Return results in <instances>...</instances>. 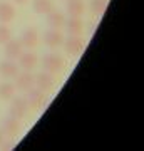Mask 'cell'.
Instances as JSON below:
<instances>
[{
	"label": "cell",
	"instance_id": "10",
	"mask_svg": "<svg viewBox=\"0 0 144 151\" xmlns=\"http://www.w3.org/2000/svg\"><path fill=\"white\" fill-rule=\"evenodd\" d=\"M20 42L24 45V49H34L39 44V32L35 27H27L20 35Z\"/></svg>",
	"mask_w": 144,
	"mask_h": 151
},
{
	"label": "cell",
	"instance_id": "5",
	"mask_svg": "<svg viewBox=\"0 0 144 151\" xmlns=\"http://www.w3.org/2000/svg\"><path fill=\"white\" fill-rule=\"evenodd\" d=\"M0 131L4 133V136L7 138H14V136L20 131V119L14 118V116H7L0 121Z\"/></svg>",
	"mask_w": 144,
	"mask_h": 151
},
{
	"label": "cell",
	"instance_id": "1",
	"mask_svg": "<svg viewBox=\"0 0 144 151\" xmlns=\"http://www.w3.org/2000/svg\"><path fill=\"white\" fill-rule=\"evenodd\" d=\"M64 57L57 52H49L42 57L40 60V65H42V69L45 72H50L52 76L55 74H60L62 70H64Z\"/></svg>",
	"mask_w": 144,
	"mask_h": 151
},
{
	"label": "cell",
	"instance_id": "17",
	"mask_svg": "<svg viewBox=\"0 0 144 151\" xmlns=\"http://www.w3.org/2000/svg\"><path fill=\"white\" fill-rule=\"evenodd\" d=\"M32 9L39 15H47L49 12L54 10V2L52 0H34Z\"/></svg>",
	"mask_w": 144,
	"mask_h": 151
},
{
	"label": "cell",
	"instance_id": "11",
	"mask_svg": "<svg viewBox=\"0 0 144 151\" xmlns=\"http://www.w3.org/2000/svg\"><path fill=\"white\" fill-rule=\"evenodd\" d=\"M5 45V59H12V60H17L19 55L24 52V45H22L20 39H10Z\"/></svg>",
	"mask_w": 144,
	"mask_h": 151
},
{
	"label": "cell",
	"instance_id": "9",
	"mask_svg": "<svg viewBox=\"0 0 144 151\" xmlns=\"http://www.w3.org/2000/svg\"><path fill=\"white\" fill-rule=\"evenodd\" d=\"M19 72H20V67L17 64V60L5 59L0 62V76L4 79H14Z\"/></svg>",
	"mask_w": 144,
	"mask_h": 151
},
{
	"label": "cell",
	"instance_id": "13",
	"mask_svg": "<svg viewBox=\"0 0 144 151\" xmlns=\"http://www.w3.org/2000/svg\"><path fill=\"white\" fill-rule=\"evenodd\" d=\"M64 29L67 30L69 35H80L84 32V22L80 20V17H69V19H65Z\"/></svg>",
	"mask_w": 144,
	"mask_h": 151
},
{
	"label": "cell",
	"instance_id": "15",
	"mask_svg": "<svg viewBox=\"0 0 144 151\" xmlns=\"http://www.w3.org/2000/svg\"><path fill=\"white\" fill-rule=\"evenodd\" d=\"M47 24L50 29H64V24H65V15L62 12H57V10H52L47 14Z\"/></svg>",
	"mask_w": 144,
	"mask_h": 151
},
{
	"label": "cell",
	"instance_id": "19",
	"mask_svg": "<svg viewBox=\"0 0 144 151\" xmlns=\"http://www.w3.org/2000/svg\"><path fill=\"white\" fill-rule=\"evenodd\" d=\"M106 7H107V0H91V10L94 15L104 14Z\"/></svg>",
	"mask_w": 144,
	"mask_h": 151
},
{
	"label": "cell",
	"instance_id": "23",
	"mask_svg": "<svg viewBox=\"0 0 144 151\" xmlns=\"http://www.w3.org/2000/svg\"><path fill=\"white\" fill-rule=\"evenodd\" d=\"M4 138H5V136H4V133H2V131H0V143L4 141Z\"/></svg>",
	"mask_w": 144,
	"mask_h": 151
},
{
	"label": "cell",
	"instance_id": "6",
	"mask_svg": "<svg viewBox=\"0 0 144 151\" xmlns=\"http://www.w3.org/2000/svg\"><path fill=\"white\" fill-rule=\"evenodd\" d=\"M62 45L69 55H77L84 49V40L80 39V35H69V37H64Z\"/></svg>",
	"mask_w": 144,
	"mask_h": 151
},
{
	"label": "cell",
	"instance_id": "21",
	"mask_svg": "<svg viewBox=\"0 0 144 151\" xmlns=\"http://www.w3.org/2000/svg\"><path fill=\"white\" fill-rule=\"evenodd\" d=\"M12 146H14V138H9V139L4 138V141L0 143V148H2V150H10Z\"/></svg>",
	"mask_w": 144,
	"mask_h": 151
},
{
	"label": "cell",
	"instance_id": "14",
	"mask_svg": "<svg viewBox=\"0 0 144 151\" xmlns=\"http://www.w3.org/2000/svg\"><path fill=\"white\" fill-rule=\"evenodd\" d=\"M15 17V7L10 2H0V24H9Z\"/></svg>",
	"mask_w": 144,
	"mask_h": 151
},
{
	"label": "cell",
	"instance_id": "12",
	"mask_svg": "<svg viewBox=\"0 0 144 151\" xmlns=\"http://www.w3.org/2000/svg\"><path fill=\"white\" fill-rule=\"evenodd\" d=\"M34 77H35V87L40 89V91L47 92L54 87V76L50 74V72L42 70V72H39V74L34 76Z\"/></svg>",
	"mask_w": 144,
	"mask_h": 151
},
{
	"label": "cell",
	"instance_id": "16",
	"mask_svg": "<svg viewBox=\"0 0 144 151\" xmlns=\"http://www.w3.org/2000/svg\"><path fill=\"white\" fill-rule=\"evenodd\" d=\"M85 7L82 0H67V5H65V12L69 17H80L84 14Z\"/></svg>",
	"mask_w": 144,
	"mask_h": 151
},
{
	"label": "cell",
	"instance_id": "20",
	"mask_svg": "<svg viewBox=\"0 0 144 151\" xmlns=\"http://www.w3.org/2000/svg\"><path fill=\"white\" fill-rule=\"evenodd\" d=\"M12 39V30L7 27V24H0V44L4 45Z\"/></svg>",
	"mask_w": 144,
	"mask_h": 151
},
{
	"label": "cell",
	"instance_id": "2",
	"mask_svg": "<svg viewBox=\"0 0 144 151\" xmlns=\"http://www.w3.org/2000/svg\"><path fill=\"white\" fill-rule=\"evenodd\" d=\"M25 101H27V106L29 109L32 111H39L45 106V92L37 89V87H32L25 92Z\"/></svg>",
	"mask_w": 144,
	"mask_h": 151
},
{
	"label": "cell",
	"instance_id": "7",
	"mask_svg": "<svg viewBox=\"0 0 144 151\" xmlns=\"http://www.w3.org/2000/svg\"><path fill=\"white\" fill-rule=\"evenodd\" d=\"M64 42V34L59 29H49L44 32V44L50 49H57Z\"/></svg>",
	"mask_w": 144,
	"mask_h": 151
},
{
	"label": "cell",
	"instance_id": "18",
	"mask_svg": "<svg viewBox=\"0 0 144 151\" xmlns=\"http://www.w3.org/2000/svg\"><path fill=\"white\" fill-rule=\"evenodd\" d=\"M14 96H15V86L12 82H2L0 84V99L10 101Z\"/></svg>",
	"mask_w": 144,
	"mask_h": 151
},
{
	"label": "cell",
	"instance_id": "22",
	"mask_svg": "<svg viewBox=\"0 0 144 151\" xmlns=\"http://www.w3.org/2000/svg\"><path fill=\"white\" fill-rule=\"evenodd\" d=\"M14 2H15V4H19V5H25L29 0H14Z\"/></svg>",
	"mask_w": 144,
	"mask_h": 151
},
{
	"label": "cell",
	"instance_id": "3",
	"mask_svg": "<svg viewBox=\"0 0 144 151\" xmlns=\"http://www.w3.org/2000/svg\"><path fill=\"white\" fill-rule=\"evenodd\" d=\"M14 79H15V82H14L15 89H19V91H22V92H27L29 89L35 87V77H34L32 70H22V72H19Z\"/></svg>",
	"mask_w": 144,
	"mask_h": 151
},
{
	"label": "cell",
	"instance_id": "8",
	"mask_svg": "<svg viewBox=\"0 0 144 151\" xmlns=\"http://www.w3.org/2000/svg\"><path fill=\"white\" fill-rule=\"evenodd\" d=\"M17 64H19V67H20L22 70H34L39 64V57L34 54V52L27 50V52H22V54L19 55Z\"/></svg>",
	"mask_w": 144,
	"mask_h": 151
},
{
	"label": "cell",
	"instance_id": "4",
	"mask_svg": "<svg viewBox=\"0 0 144 151\" xmlns=\"http://www.w3.org/2000/svg\"><path fill=\"white\" fill-rule=\"evenodd\" d=\"M29 111V106H27V101L24 96H14L10 99V108H9V114L14 116L17 119H22Z\"/></svg>",
	"mask_w": 144,
	"mask_h": 151
}]
</instances>
